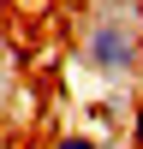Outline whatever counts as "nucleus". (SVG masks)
Returning a JSON list of instances; mask_svg holds the SVG:
<instances>
[{"mask_svg":"<svg viewBox=\"0 0 143 149\" xmlns=\"http://www.w3.org/2000/svg\"><path fill=\"white\" fill-rule=\"evenodd\" d=\"M54 149H107V143L95 137V131H60V137H54Z\"/></svg>","mask_w":143,"mask_h":149,"instance_id":"f03ea898","label":"nucleus"},{"mask_svg":"<svg viewBox=\"0 0 143 149\" xmlns=\"http://www.w3.org/2000/svg\"><path fill=\"white\" fill-rule=\"evenodd\" d=\"M137 60H143V12H137V0L90 6V18L78 30V72H90V78L119 90L137 72Z\"/></svg>","mask_w":143,"mask_h":149,"instance_id":"f257e3e1","label":"nucleus"}]
</instances>
